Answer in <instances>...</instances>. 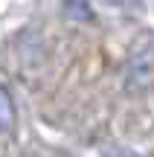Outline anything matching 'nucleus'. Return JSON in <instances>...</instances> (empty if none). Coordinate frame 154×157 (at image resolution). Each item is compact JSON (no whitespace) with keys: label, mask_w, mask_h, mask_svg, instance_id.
<instances>
[{"label":"nucleus","mask_w":154,"mask_h":157,"mask_svg":"<svg viewBox=\"0 0 154 157\" xmlns=\"http://www.w3.org/2000/svg\"><path fill=\"white\" fill-rule=\"evenodd\" d=\"M151 84H154V44L137 47L128 61V87L137 93H145Z\"/></svg>","instance_id":"obj_1"},{"label":"nucleus","mask_w":154,"mask_h":157,"mask_svg":"<svg viewBox=\"0 0 154 157\" xmlns=\"http://www.w3.org/2000/svg\"><path fill=\"white\" fill-rule=\"evenodd\" d=\"M15 119H17V108L12 99V90L0 84V134H9L15 128Z\"/></svg>","instance_id":"obj_2"},{"label":"nucleus","mask_w":154,"mask_h":157,"mask_svg":"<svg viewBox=\"0 0 154 157\" xmlns=\"http://www.w3.org/2000/svg\"><path fill=\"white\" fill-rule=\"evenodd\" d=\"M64 15L73 17V21H90L93 12H90V6H87V0H67V3H64Z\"/></svg>","instance_id":"obj_3"},{"label":"nucleus","mask_w":154,"mask_h":157,"mask_svg":"<svg viewBox=\"0 0 154 157\" xmlns=\"http://www.w3.org/2000/svg\"><path fill=\"white\" fill-rule=\"evenodd\" d=\"M105 154H111V157H137V154H125V151H119V148H105Z\"/></svg>","instance_id":"obj_4"}]
</instances>
